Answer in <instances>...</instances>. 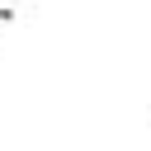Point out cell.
I'll use <instances>...</instances> for the list:
<instances>
[{
  "instance_id": "6da1fadb",
  "label": "cell",
  "mask_w": 151,
  "mask_h": 151,
  "mask_svg": "<svg viewBox=\"0 0 151 151\" xmlns=\"http://www.w3.org/2000/svg\"><path fill=\"white\" fill-rule=\"evenodd\" d=\"M24 14H28V5H24V0H0V33H5L9 24H19Z\"/></svg>"
}]
</instances>
